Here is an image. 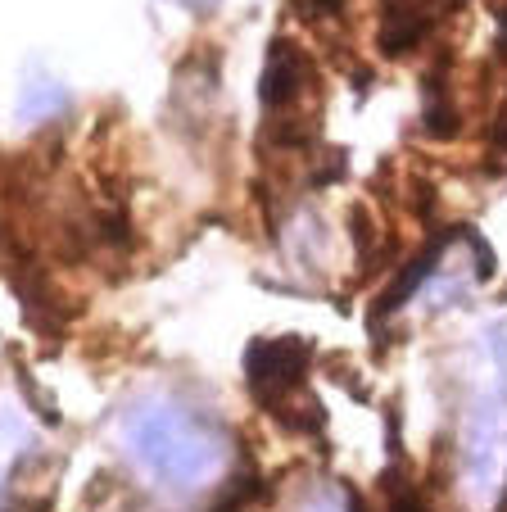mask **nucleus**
<instances>
[{
	"label": "nucleus",
	"instance_id": "obj_2",
	"mask_svg": "<svg viewBox=\"0 0 507 512\" xmlns=\"http://www.w3.org/2000/svg\"><path fill=\"white\" fill-rule=\"evenodd\" d=\"M471 354V395L462 413L458 440V481L467 503L489 508L507 481V327L489 322L476 336Z\"/></svg>",
	"mask_w": 507,
	"mask_h": 512
},
{
	"label": "nucleus",
	"instance_id": "obj_4",
	"mask_svg": "<svg viewBox=\"0 0 507 512\" xmlns=\"http://www.w3.org/2000/svg\"><path fill=\"white\" fill-rule=\"evenodd\" d=\"M68 109V91L59 78H50L46 68H32L23 78V91H19V123H46V118L64 114Z\"/></svg>",
	"mask_w": 507,
	"mask_h": 512
},
{
	"label": "nucleus",
	"instance_id": "obj_3",
	"mask_svg": "<svg viewBox=\"0 0 507 512\" xmlns=\"http://www.w3.org/2000/svg\"><path fill=\"white\" fill-rule=\"evenodd\" d=\"M245 372H249V390L263 408L281 413L290 404V395L304 390V372H308V345L295 336L281 340H254L245 354Z\"/></svg>",
	"mask_w": 507,
	"mask_h": 512
},
{
	"label": "nucleus",
	"instance_id": "obj_1",
	"mask_svg": "<svg viewBox=\"0 0 507 512\" xmlns=\"http://www.w3.org/2000/svg\"><path fill=\"white\" fill-rule=\"evenodd\" d=\"M118 445L154 485L173 494L204 490L227 467V435L173 395L132 399L118 413Z\"/></svg>",
	"mask_w": 507,
	"mask_h": 512
},
{
	"label": "nucleus",
	"instance_id": "obj_6",
	"mask_svg": "<svg viewBox=\"0 0 507 512\" xmlns=\"http://www.w3.org/2000/svg\"><path fill=\"white\" fill-rule=\"evenodd\" d=\"M186 5H191V10H213L218 0H186Z\"/></svg>",
	"mask_w": 507,
	"mask_h": 512
},
{
	"label": "nucleus",
	"instance_id": "obj_5",
	"mask_svg": "<svg viewBox=\"0 0 507 512\" xmlns=\"http://www.w3.org/2000/svg\"><path fill=\"white\" fill-rule=\"evenodd\" d=\"M299 512H358V503L345 499L340 490H331V485H322V490H313L299 503Z\"/></svg>",
	"mask_w": 507,
	"mask_h": 512
}]
</instances>
